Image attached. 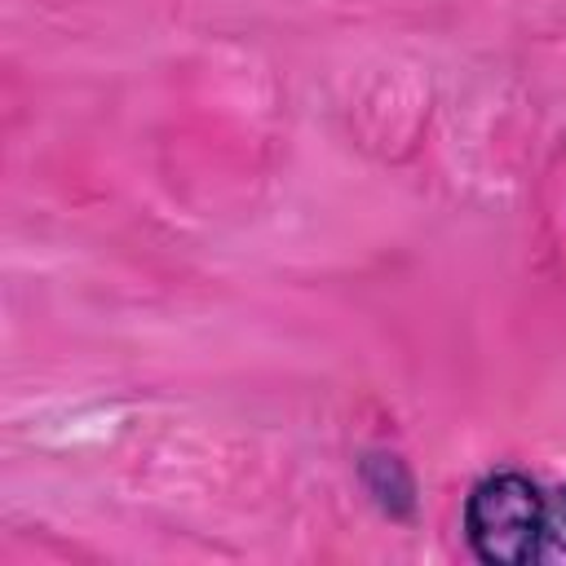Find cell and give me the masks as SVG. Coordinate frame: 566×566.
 Here are the masks:
<instances>
[{
    "mask_svg": "<svg viewBox=\"0 0 566 566\" xmlns=\"http://www.w3.org/2000/svg\"><path fill=\"white\" fill-rule=\"evenodd\" d=\"M539 562H566V486H557L553 495H544Z\"/></svg>",
    "mask_w": 566,
    "mask_h": 566,
    "instance_id": "2",
    "label": "cell"
},
{
    "mask_svg": "<svg viewBox=\"0 0 566 566\" xmlns=\"http://www.w3.org/2000/svg\"><path fill=\"white\" fill-rule=\"evenodd\" d=\"M544 535V491L517 473L500 469L473 482L464 500V539L486 566H526L539 562Z\"/></svg>",
    "mask_w": 566,
    "mask_h": 566,
    "instance_id": "1",
    "label": "cell"
}]
</instances>
